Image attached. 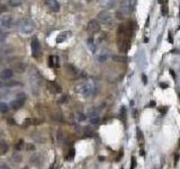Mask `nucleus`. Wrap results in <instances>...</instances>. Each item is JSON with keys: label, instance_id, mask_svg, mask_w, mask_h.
<instances>
[{"label": "nucleus", "instance_id": "f257e3e1", "mask_svg": "<svg viewBox=\"0 0 180 169\" xmlns=\"http://www.w3.org/2000/svg\"><path fill=\"white\" fill-rule=\"evenodd\" d=\"M74 90L78 93V94H81L82 96H88L92 95L96 90V85L92 80L90 79H86L83 81H80L78 82L76 86H74Z\"/></svg>", "mask_w": 180, "mask_h": 169}, {"label": "nucleus", "instance_id": "f03ea898", "mask_svg": "<svg viewBox=\"0 0 180 169\" xmlns=\"http://www.w3.org/2000/svg\"><path fill=\"white\" fill-rule=\"evenodd\" d=\"M19 30L25 35L32 34L34 32V30H35L34 22L32 19H29V18H23V19H20V22H19Z\"/></svg>", "mask_w": 180, "mask_h": 169}, {"label": "nucleus", "instance_id": "7ed1b4c3", "mask_svg": "<svg viewBox=\"0 0 180 169\" xmlns=\"http://www.w3.org/2000/svg\"><path fill=\"white\" fill-rule=\"evenodd\" d=\"M134 10V1L133 0H124L121 5L119 11L123 14V16L130 15Z\"/></svg>", "mask_w": 180, "mask_h": 169}, {"label": "nucleus", "instance_id": "20e7f679", "mask_svg": "<svg viewBox=\"0 0 180 169\" xmlns=\"http://www.w3.org/2000/svg\"><path fill=\"white\" fill-rule=\"evenodd\" d=\"M98 19L105 25H112L114 23V17L108 11H101L98 14Z\"/></svg>", "mask_w": 180, "mask_h": 169}, {"label": "nucleus", "instance_id": "39448f33", "mask_svg": "<svg viewBox=\"0 0 180 169\" xmlns=\"http://www.w3.org/2000/svg\"><path fill=\"white\" fill-rule=\"evenodd\" d=\"M25 100H26V96H25V94H19V95L17 96V98L11 102V107H13L14 110H19V108H22L23 106H24Z\"/></svg>", "mask_w": 180, "mask_h": 169}, {"label": "nucleus", "instance_id": "423d86ee", "mask_svg": "<svg viewBox=\"0 0 180 169\" xmlns=\"http://www.w3.org/2000/svg\"><path fill=\"white\" fill-rule=\"evenodd\" d=\"M0 24H1L5 28H11V27H13V25H14V19H13V16H10V15L1 16V18H0Z\"/></svg>", "mask_w": 180, "mask_h": 169}, {"label": "nucleus", "instance_id": "0eeeda50", "mask_svg": "<svg viewBox=\"0 0 180 169\" xmlns=\"http://www.w3.org/2000/svg\"><path fill=\"white\" fill-rule=\"evenodd\" d=\"M87 30H88V32H90V33H92V34L98 33V32L100 30V25H99L98 21L91 19L90 22L88 23V25H87Z\"/></svg>", "mask_w": 180, "mask_h": 169}, {"label": "nucleus", "instance_id": "6e6552de", "mask_svg": "<svg viewBox=\"0 0 180 169\" xmlns=\"http://www.w3.org/2000/svg\"><path fill=\"white\" fill-rule=\"evenodd\" d=\"M30 46H32V54H33L34 57H38V55L41 54V44H40L38 40H37L36 37H33Z\"/></svg>", "mask_w": 180, "mask_h": 169}, {"label": "nucleus", "instance_id": "1a4fd4ad", "mask_svg": "<svg viewBox=\"0 0 180 169\" xmlns=\"http://www.w3.org/2000/svg\"><path fill=\"white\" fill-rule=\"evenodd\" d=\"M45 5L49 7L51 11L53 13H59L60 11V4L56 0H45Z\"/></svg>", "mask_w": 180, "mask_h": 169}, {"label": "nucleus", "instance_id": "9d476101", "mask_svg": "<svg viewBox=\"0 0 180 169\" xmlns=\"http://www.w3.org/2000/svg\"><path fill=\"white\" fill-rule=\"evenodd\" d=\"M47 88H49V90H50L51 93H53V94H59V93H61V87L59 86L58 83L53 82V81L47 82Z\"/></svg>", "mask_w": 180, "mask_h": 169}, {"label": "nucleus", "instance_id": "9b49d317", "mask_svg": "<svg viewBox=\"0 0 180 169\" xmlns=\"http://www.w3.org/2000/svg\"><path fill=\"white\" fill-rule=\"evenodd\" d=\"M13 68H14L15 72H17V74H24V72L26 71V64L23 63V62H17V63H15Z\"/></svg>", "mask_w": 180, "mask_h": 169}, {"label": "nucleus", "instance_id": "f8f14e48", "mask_svg": "<svg viewBox=\"0 0 180 169\" xmlns=\"http://www.w3.org/2000/svg\"><path fill=\"white\" fill-rule=\"evenodd\" d=\"M13 76H14V72H13V70H10V69H5V70H2V72L0 74L1 79H4V80H9V79H11Z\"/></svg>", "mask_w": 180, "mask_h": 169}, {"label": "nucleus", "instance_id": "ddd939ff", "mask_svg": "<svg viewBox=\"0 0 180 169\" xmlns=\"http://www.w3.org/2000/svg\"><path fill=\"white\" fill-rule=\"evenodd\" d=\"M71 36V32H63V33H61L58 37H56V43L60 44V43H62V42H64L65 40L68 38V37Z\"/></svg>", "mask_w": 180, "mask_h": 169}, {"label": "nucleus", "instance_id": "4468645a", "mask_svg": "<svg viewBox=\"0 0 180 169\" xmlns=\"http://www.w3.org/2000/svg\"><path fill=\"white\" fill-rule=\"evenodd\" d=\"M8 148L9 147L5 141H0V156H4V154L7 153Z\"/></svg>", "mask_w": 180, "mask_h": 169}, {"label": "nucleus", "instance_id": "2eb2a0df", "mask_svg": "<svg viewBox=\"0 0 180 169\" xmlns=\"http://www.w3.org/2000/svg\"><path fill=\"white\" fill-rule=\"evenodd\" d=\"M87 45L89 46V49H90L92 52H96V47H97V45H96V43H95L94 37H90V38L87 40Z\"/></svg>", "mask_w": 180, "mask_h": 169}, {"label": "nucleus", "instance_id": "dca6fc26", "mask_svg": "<svg viewBox=\"0 0 180 169\" xmlns=\"http://www.w3.org/2000/svg\"><path fill=\"white\" fill-rule=\"evenodd\" d=\"M65 69H66V71L69 72V74H73V76H76V74H79V70L78 69H76L73 66H71V64H65Z\"/></svg>", "mask_w": 180, "mask_h": 169}, {"label": "nucleus", "instance_id": "f3484780", "mask_svg": "<svg viewBox=\"0 0 180 169\" xmlns=\"http://www.w3.org/2000/svg\"><path fill=\"white\" fill-rule=\"evenodd\" d=\"M49 64L50 66H59V59L55 55H51L49 58Z\"/></svg>", "mask_w": 180, "mask_h": 169}, {"label": "nucleus", "instance_id": "a211bd4d", "mask_svg": "<svg viewBox=\"0 0 180 169\" xmlns=\"http://www.w3.org/2000/svg\"><path fill=\"white\" fill-rule=\"evenodd\" d=\"M108 58V54H107V52H100L99 54H97V60L99 61V62H104L105 60H107Z\"/></svg>", "mask_w": 180, "mask_h": 169}, {"label": "nucleus", "instance_id": "6ab92c4d", "mask_svg": "<svg viewBox=\"0 0 180 169\" xmlns=\"http://www.w3.org/2000/svg\"><path fill=\"white\" fill-rule=\"evenodd\" d=\"M8 110H9V106H8L6 103H0V112L1 113H7Z\"/></svg>", "mask_w": 180, "mask_h": 169}, {"label": "nucleus", "instance_id": "aec40b11", "mask_svg": "<svg viewBox=\"0 0 180 169\" xmlns=\"http://www.w3.org/2000/svg\"><path fill=\"white\" fill-rule=\"evenodd\" d=\"M9 5L11 7H18L22 5V0H9Z\"/></svg>", "mask_w": 180, "mask_h": 169}, {"label": "nucleus", "instance_id": "412c9836", "mask_svg": "<svg viewBox=\"0 0 180 169\" xmlns=\"http://www.w3.org/2000/svg\"><path fill=\"white\" fill-rule=\"evenodd\" d=\"M99 4H100L101 6H104V7H110L113 1L112 0H99Z\"/></svg>", "mask_w": 180, "mask_h": 169}, {"label": "nucleus", "instance_id": "4be33fe9", "mask_svg": "<svg viewBox=\"0 0 180 169\" xmlns=\"http://www.w3.org/2000/svg\"><path fill=\"white\" fill-rule=\"evenodd\" d=\"M86 118H87V116L85 114H82V113H78V114L76 115V120H77L78 122H83Z\"/></svg>", "mask_w": 180, "mask_h": 169}, {"label": "nucleus", "instance_id": "5701e85b", "mask_svg": "<svg viewBox=\"0 0 180 169\" xmlns=\"http://www.w3.org/2000/svg\"><path fill=\"white\" fill-rule=\"evenodd\" d=\"M22 83L20 82H18V81H8L6 82V86L7 87H13V86H20Z\"/></svg>", "mask_w": 180, "mask_h": 169}, {"label": "nucleus", "instance_id": "b1692460", "mask_svg": "<svg viewBox=\"0 0 180 169\" xmlns=\"http://www.w3.org/2000/svg\"><path fill=\"white\" fill-rule=\"evenodd\" d=\"M73 158H74V149H71L70 150V153L66 156V160L71 161V160H73Z\"/></svg>", "mask_w": 180, "mask_h": 169}, {"label": "nucleus", "instance_id": "393cba45", "mask_svg": "<svg viewBox=\"0 0 180 169\" xmlns=\"http://www.w3.org/2000/svg\"><path fill=\"white\" fill-rule=\"evenodd\" d=\"M113 59L115 60V61H118V62H125V61H126V58H125V57H118V55L113 57Z\"/></svg>", "mask_w": 180, "mask_h": 169}, {"label": "nucleus", "instance_id": "a878e982", "mask_svg": "<svg viewBox=\"0 0 180 169\" xmlns=\"http://www.w3.org/2000/svg\"><path fill=\"white\" fill-rule=\"evenodd\" d=\"M161 13H162V15L163 16L168 15V6H167V5H162V7H161Z\"/></svg>", "mask_w": 180, "mask_h": 169}, {"label": "nucleus", "instance_id": "bb28decb", "mask_svg": "<svg viewBox=\"0 0 180 169\" xmlns=\"http://www.w3.org/2000/svg\"><path fill=\"white\" fill-rule=\"evenodd\" d=\"M135 167H136V158L132 157V159H131V169H134Z\"/></svg>", "mask_w": 180, "mask_h": 169}, {"label": "nucleus", "instance_id": "cd10ccee", "mask_svg": "<svg viewBox=\"0 0 180 169\" xmlns=\"http://www.w3.org/2000/svg\"><path fill=\"white\" fill-rule=\"evenodd\" d=\"M53 118H55V120H58V121H62V120H63V116H62V114H61V113H60V114L56 113V114H54V115H53Z\"/></svg>", "mask_w": 180, "mask_h": 169}, {"label": "nucleus", "instance_id": "c85d7f7f", "mask_svg": "<svg viewBox=\"0 0 180 169\" xmlns=\"http://www.w3.org/2000/svg\"><path fill=\"white\" fill-rule=\"evenodd\" d=\"M137 139L140 140V141L143 140V134H142V131L140 129H137Z\"/></svg>", "mask_w": 180, "mask_h": 169}, {"label": "nucleus", "instance_id": "c756f323", "mask_svg": "<svg viewBox=\"0 0 180 169\" xmlns=\"http://www.w3.org/2000/svg\"><path fill=\"white\" fill-rule=\"evenodd\" d=\"M23 148H24V142H23V141H19V143L16 146V149H17V150H20Z\"/></svg>", "mask_w": 180, "mask_h": 169}, {"label": "nucleus", "instance_id": "7c9ffc66", "mask_svg": "<svg viewBox=\"0 0 180 169\" xmlns=\"http://www.w3.org/2000/svg\"><path fill=\"white\" fill-rule=\"evenodd\" d=\"M5 36H6L5 33H4V32L1 30V28H0V42H2V41L5 40Z\"/></svg>", "mask_w": 180, "mask_h": 169}, {"label": "nucleus", "instance_id": "2f4dec72", "mask_svg": "<svg viewBox=\"0 0 180 169\" xmlns=\"http://www.w3.org/2000/svg\"><path fill=\"white\" fill-rule=\"evenodd\" d=\"M26 149H27V151H32V150L35 149V147H34L33 144H27V146H26Z\"/></svg>", "mask_w": 180, "mask_h": 169}, {"label": "nucleus", "instance_id": "473e14b6", "mask_svg": "<svg viewBox=\"0 0 180 169\" xmlns=\"http://www.w3.org/2000/svg\"><path fill=\"white\" fill-rule=\"evenodd\" d=\"M178 161H179V154L174 153V166L178 163Z\"/></svg>", "mask_w": 180, "mask_h": 169}, {"label": "nucleus", "instance_id": "72a5a7b5", "mask_svg": "<svg viewBox=\"0 0 180 169\" xmlns=\"http://www.w3.org/2000/svg\"><path fill=\"white\" fill-rule=\"evenodd\" d=\"M160 87L162 89H167L168 88V83H166V82H161V83H160Z\"/></svg>", "mask_w": 180, "mask_h": 169}, {"label": "nucleus", "instance_id": "f704fd0d", "mask_svg": "<svg viewBox=\"0 0 180 169\" xmlns=\"http://www.w3.org/2000/svg\"><path fill=\"white\" fill-rule=\"evenodd\" d=\"M116 16H117V18H119V19H123V18H124V16H123V14L121 11H117V13H116Z\"/></svg>", "mask_w": 180, "mask_h": 169}, {"label": "nucleus", "instance_id": "c9c22d12", "mask_svg": "<svg viewBox=\"0 0 180 169\" xmlns=\"http://www.w3.org/2000/svg\"><path fill=\"white\" fill-rule=\"evenodd\" d=\"M167 110H168V108H167V107H164V108H160V112H161L162 114H164V113H167Z\"/></svg>", "mask_w": 180, "mask_h": 169}, {"label": "nucleus", "instance_id": "e433bc0d", "mask_svg": "<svg viewBox=\"0 0 180 169\" xmlns=\"http://www.w3.org/2000/svg\"><path fill=\"white\" fill-rule=\"evenodd\" d=\"M142 79H143L144 83H146V82H148V79H146V76H145V74H143V76H142Z\"/></svg>", "mask_w": 180, "mask_h": 169}, {"label": "nucleus", "instance_id": "4c0bfd02", "mask_svg": "<svg viewBox=\"0 0 180 169\" xmlns=\"http://www.w3.org/2000/svg\"><path fill=\"white\" fill-rule=\"evenodd\" d=\"M154 106H155V102L153 100V102H151V103H150V105H149V107H154Z\"/></svg>", "mask_w": 180, "mask_h": 169}, {"label": "nucleus", "instance_id": "58836bf2", "mask_svg": "<svg viewBox=\"0 0 180 169\" xmlns=\"http://www.w3.org/2000/svg\"><path fill=\"white\" fill-rule=\"evenodd\" d=\"M5 10H6V8L4 7V6H0V14H1L2 11H5Z\"/></svg>", "mask_w": 180, "mask_h": 169}, {"label": "nucleus", "instance_id": "ea45409f", "mask_svg": "<svg viewBox=\"0 0 180 169\" xmlns=\"http://www.w3.org/2000/svg\"><path fill=\"white\" fill-rule=\"evenodd\" d=\"M99 160H100V161H104V160H105V158H104V157H99Z\"/></svg>", "mask_w": 180, "mask_h": 169}, {"label": "nucleus", "instance_id": "a19ab883", "mask_svg": "<svg viewBox=\"0 0 180 169\" xmlns=\"http://www.w3.org/2000/svg\"><path fill=\"white\" fill-rule=\"evenodd\" d=\"M179 146H180V139H179Z\"/></svg>", "mask_w": 180, "mask_h": 169}, {"label": "nucleus", "instance_id": "79ce46f5", "mask_svg": "<svg viewBox=\"0 0 180 169\" xmlns=\"http://www.w3.org/2000/svg\"><path fill=\"white\" fill-rule=\"evenodd\" d=\"M23 169H28V168H23Z\"/></svg>", "mask_w": 180, "mask_h": 169}]
</instances>
